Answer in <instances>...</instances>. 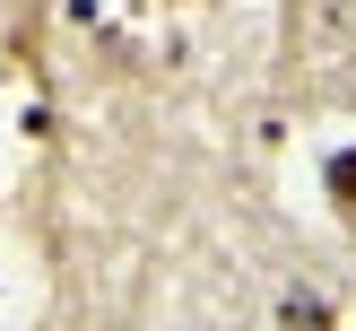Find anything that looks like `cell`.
I'll use <instances>...</instances> for the list:
<instances>
[{"label": "cell", "mask_w": 356, "mask_h": 331, "mask_svg": "<svg viewBox=\"0 0 356 331\" xmlns=\"http://www.w3.org/2000/svg\"><path fill=\"white\" fill-rule=\"evenodd\" d=\"M278 331H339V314H330V296H287L278 305Z\"/></svg>", "instance_id": "cell-1"}, {"label": "cell", "mask_w": 356, "mask_h": 331, "mask_svg": "<svg viewBox=\"0 0 356 331\" xmlns=\"http://www.w3.org/2000/svg\"><path fill=\"white\" fill-rule=\"evenodd\" d=\"M322 183H330V209H339V218H356V148H339L322 166Z\"/></svg>", "instance_id": "cell-2"}]
</instances>
